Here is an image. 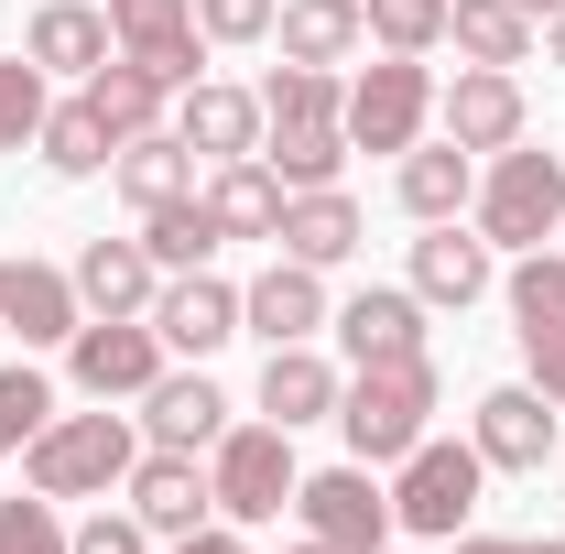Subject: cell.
I'll return each mask as SVG.
<instances>
[{
	"label": "cell",
	"mask_w": 565,
	"mask_h": 554,
	"mask_svg": "<svg viewBox=\"0 0 565 554\" xmlns=\"http://www.w3.org/2000/svg\"><path fill=\"white\" fill-rule=\"evenodd\" d=\"M424 424H435V359H370L349 392H338V435H349L359 468H403L424 446Z\"/></svg>",
	"instance_id": "obj_1"
},
{
	"label": "cell",
	"mask_w": 565,
	"mask_h": 554,
	"mask_svg": "<svg viewBox=\"0 0 565 554\" xmlns=\"http://www.w3.org/2000/svg\"><path fill=\"white\" fill-rule=\"evenodd\" d=\"M479 239L490 251H544L565 228V163L555 152H533V141H511V152H490V174H479Z\"/></svg>",
	"instance_id": "obj_2"
},
{
	"label": "cell",
	"mask_w": 565,
	"mask_h": 554,
	"mask_svg": "<svg viewBox=\"0 0 565 554\" xmlns=\"http://www.w3.org/2000/svg\"><path fill=\"white\" fill-rule=\"evenodd\" d=\"M131 457H141V435L120 414H55L22 446V468H33L44 500H109V489L131 479Z\"/></svg>",
	"instance_id": "obj_3"
},
{
	"label": "cell",
	"mask_w": 565,
	"mask_h": 554,
	"mask_svg": "<svg viewBox=\"0 0 565 554\" xmlns=\"http://www.w3.org/2000/svg\"><path fill=\"white\" fill-rule=\"evenodd\" d=\"M294 479H305V468H294V435H282L273 414L228 424V435L207 446V489H217L228 522H282V511H294Z\"/></svg>",
	"instance_id": "obj_4"
},
{
	"label": "cell",
	"mask_w": 565,
	"mask_h": 554,
	"mask_svg": "<svg viewBox=\"0 0 565 554\" xmlns=\"http://www.w3.org/2000/svg\"><path fill=\"white\" fill-rule=\"evenodd\" d=\"M479 479H490L479 446H435V435H424L414 457H403V479H392V522L424 533V544H457L468 511H479Z\"/></svg>",
	"instance_id": "obj_5"
},
{
	"label": "cell",
	"mask_w": 565,
	"mask_h": 554,
	"mask_svg": "<svg viewBox=\"0 0 565 554\" xmlns=\"http://www.w3.org/2000/svg\"><path fill=\"white\" fill-rule=\"evenodd\" d=\"M349 141L359 152H414L424 120H435V76H424V55H381L370 76H349Z\"/></svg>",
	"instance_id": "obj_6"
},
{
	"label": "cell",
	"mask_w": 565,
	"mask_h": 554,
	"mask_svg": "<svg viewBox=\"0 0 565 554\" xmlns=\"http://www.w3.org/2000/svg\"><path fill=\"white\" fill-rule=\"evenodd\" d=\"M66 370L87 403H141L163 381V338H152V316H87L66 338Z\"/></svg>",
	"instance_id": "obj_7"
},
{
	"label": "cell",
	"mask_w": 565,
	"mask_h": 554,
	"mask_svg": "<svg viewBox=\"0 0 565 554\" xmlns=\"http://www.w3.org/2000/svg\"><path fill=\"white\" fill-rule=\"evenodd\" d=\"M294 511H305V533L316 544H338V554H381L403 522H392V489L370 479V468H316V479H294Z\"/></svg>",
	"instance_id": "obj_8"
},
{
	"label": "cell",
	"mask_w": 565,
	"mask_h": 554,
	"mask_svg": "<svg viewBox=\"0 0 565 554\" xmlns=\"http://www.w3.org/2000/svg\"><path fill=\"white\" fill-rule=\"evenodd\" d=\"M109 44L152 66L163 87H196L207 76V33H196V0H109Z\"/></svg>",
	"instance_id": "obj_9"
},
{
	"label": "cell",
	"mask_w": 565,
	"mask_h": 554,
	"mask_svg": "<svg viewBox=\"0 0 565 554\" xmlns=\"http://www.w3.org/2000/svg\"><path fill=\"white\" fill-rule=\"evenodd\" d=\"M131 522L141 533H163V544H185V533H196V522H207L217 511V489H207V468H196V457H185V446H141L131 457Z\"/></svg>",
	"instance_id": "obj_10"
},
{
	"label": "cell",
	"mask_w": 565,
	"mask_h": 554,
	"mask_svg": "<svg viewBox=\"0 0 565 554\" xmlns=\"http://www.w3.org/2000/svg\"><path fill=\"white\" fill-rule=\"evenodd\" d=\"M435 120L457 152H511V141L533 131V109H522V76L511 66H468L457 87H435Z\"/></svg>",
	"instance_id": "obj_11"
},
{
	"label": "cell",
	"mask_w": 565,
	"mask_h": 554,
	"mask_svg": "<svg viewBox=\"0 0 565 554\" xmlns=\"http://www.w3.org/2000/svg\"><path fill=\"white\" fill-rule=\"evenodd\" d=\"M152 338H163V359H217V348L239 338V283L163 273V294H152Z\"/></svg>",
	"instance_id": "obj_12"
},
{
	"label": "cell",
	"mask_w": 565,
	"mask_h": 554,
	"mask_svg": "<svg viewBox=\"0 0 565 554\" xmlns=\"http://www.w3.org/2000/svg\"><path fill=\"white\" fill-rule=\"evenodd\" d=\"M468 446H479L490 468H511V479H533V468L555 457V403H544L533 381H500V392H479V424H468Z\"/></svg>",
	"instance_id": "obj_13"
},
{
	"label": "cell",
	"mask_w": 565,
	"mask_h": 554,
	"mask_svg": "<svg viewBox=\"0 0 565 554\" xmlns=\"http://www.w3.org/2000/svg\"><path fill=\"white\" fill-rule=\"evenodd\" d=\"M0 327H11L22 348H66L76 327H87L76 273H55V262H0Z\"/></svg>",
	"instance_id": "obj_14"
},
{
	"label": "cell",
	"mask_w": 565,
	"mask_h": 554,
	"mask_svg": "<svg viewBox=\"0 0 565 554\" xmlns=\"http://www.w3.org/2000/svg\"><path fill=\"white\" fill-rule=\"evenodd\" d=\"M282 262H305V273H338L359 239H370V217H359L349 185H316V196H282Z\"/></svg>",
	"instance_id": "obj_15"
},
{
	"label": "cell",
	"mask_w": 565,
	"mask_h": 554,
	"mask_svg": "<svg viewBox=\"0 0 565 554\" xmlns=\"http://www.w3.org/2000/svg\"><path fill=\"white\" fill-rule=\"evenodd\" d=\"M174 131H185V152H196V163H239V152H262V131H273V120H262V98H250V87L196 76V87H185V109H174Z\"/></svg>",
	"instance_id": "obj_16"
},
{
	"label": "cell",
	"mask_w": 565,
	"mask_h": 554,
	"mask_svg": "<svg viewBox=\"0 0 565 554\" xmlns=\"http://www.w3.org/2000/svg\"><path fill=\"white\" fill-rule=\"evenodd\" d=\"M490 283H500V251L479 239V228L435 217V228L414 239V294H424V305H479Z\"/></svg>",
	"instance_id": "obj_17"
},
{
	"label": "cell",
	"mask_w": 565,
	"mask_h": 554,
	"mask_svg": "<svg viewBox=\"0 0 565 554\" xmlns=\"http://www.w3.org/2000/svg\"><path fill=\"white\" fill-rule=\"evenodd\" d=\"M327 327V283L305 262H273L262 283H239V338H273V348H305Z\"/></svg>",
	"instance_id": "obj_18"
},
{
	"label": "cell",
	"mask_w": 565,
	"mask_h": 554,
	"mask_svg": "<svg viewBox=\"0 0 565 554\" xmlns=\"http://www.w3.org/2000/svg\"><path fill=\"white\" fill-rule=\"evenodd\" d=\"M338 348H349L359 370H370V359H414V348H424V294H414V283H370V294H349V305H338Z\"/></svg>",
	"instance_id": "obj_19"
},
{
	"label": "cell",
	"mask_w": 565,
	"mask_h": 554,
	"mask_svg": "<svg viewBox=\"0 0 565 554\" xmlns=\"http://www.w3.org/2000/svg\"><path fill=\"white\" fill-rule=\"evenodd\" d=\"M141 435L196 457V446H217V435H228V392H217L207 370H163V381L141 392Z\"/></svg>",
	"instance_id": "obj_20"
},
{
	"label": "cell",
	"mask_w": 565,
	"mask_h": 554,
	"mask_svg": "<svg viewBox=\"0 0 565 554\" xmlns=\"http://www.w3.org/2000/svg\"><path fill=\"white\" fill-rule=\"evenodd\" d=\"M152 294H163V273H152L141 239H87L76 251V305L87 316H152Z\"/></svg>",
	"instance_id": "obj_21"
},
{
	"label": "cell",
	"mask_w": 565,
	"mask_h": 554,
	"mask_svg": "<svg viewBox=\"0 0 565 554\" xmlns=\"http://www.w3.org/2000/svg\"><path fill=\"white\" fill-rule=\"evenodd\" d=\"M338 392H349V381L316 359V338H305V348H273V359H262V414H273L282 435H294V424H338Z\"/></svg>",
	"instance_id": "obj_22"
},
{
	"label": "cell",
	"mask_w": 565,
	"mask_h": 554,
	"mask_svg": "<svg viewBox=\"0 0 565 554\" xmlns=\"http://www.w3.org/2000/svg\"><path fill=\"white\" fill-rule=\"evenodd\" d=\"M273 33H282V66H349L370 44V11L359 0H282Z\"/></svg>",
	"instance_id": "obj_23"
},
{
	"label": "cell",
	"mask_w": 565,
	"mask_h": 554,
	"mask_svg": "<svg viewBox=\"0 0 565 554\" xmlns=\"http://www.w3.org/2000/svg\"><path fill=\"white\" fill-rule=\"evenodd\" d=\"M109 185H120L141 217L174 207V196H196V152H185V131H141V141H120V152H109Z\"/></svg>",
	"instance_id": "obj_24"
},
{
	"label": "cell",
	"mask_w": 565,
	"mask_h": 554,
	"mask_svg": "<svg viewBox=\"0 0 565 554\" xmlns=\"http://www.w3.org/2000/svg\"><path fill=\"white\" fill-rule=\"evenodd\" d=\"M22 55H33L44 76H98V66H109V11H87V0H44L33 33H22Z\"/></svg>",
	"instance_id": "obj_25"
},
{
	"label": "cell",
	"mask_w": 565,
	"mask_h": 554,
	"mask_svg": "<svg viewBox=\"0 0 565 554\" xmlns=\"http://www.w3.org/2000/svg\"><path fill=\"white\" fill-rule=\"evenodd\" d=\"M207 217H217V239H273V228H282V174L262 163V152L217 163V174H207Z\"/></svg>",
	"instance_id": "obj_26"
},
{
	"label": "cell",
	"mask_w": 565,
	"mask_h": 554,
	"mask_svg": "<svg viewBox=\"0 0 565 554\" xmlns=\"http://www.w3.org/2000/svg\"><path fill=\"white\" fill-rule=\"evenodd\" d=\"M392 196H403V217L435 228V217H457L468 196H479V163H468L457 141H414V152H403V174H392Z\"/></svg>",
	"instance_id": "obj_27"
},
{
	"label": "cell",
	"mask_w": 565,
	"mask_h": 554,
	"mask_svg": "<svg viewBox=\"0 0 565 554\" xmlns=\"http://www.w3.org/2000/svg\"><path fill=\"white\" fill-rule=\"evenodd\" d=\"M262 163L282 174V196H316V185H338V163H349V120H273Z\"/></svg>",
	"instance_id": "obj_28"
},
{
	"label": "cell",
	"mask_w": 565,
	"mask_h": 554,
	"mask_svg": "<svg viewBox=\"0 0 565 554\" xmlns=\"http://www.w3.org/2000/svg\"><path fill=\"white\" fill-rule=\"evenodd\" d=\"M163 98H174V87H163L152 66H131V55H109V66L87 76V109L109 120V141H141V131H163Z\"/></svg>",
	"instance_id": "obj_29"
},
{
	"label": "cell",
	"mask_w": 565,
	"mask_h": 554,
	"mask_svg": "<svg viewBox=\"0 0 565 554\" xmlns=\"http://www.w3.org/2000/svg\"><path fill=\"white\" fill-rule=\"evenodd\" d=\"M446 33L468 66H522L533 55V11L522 0H446Z\"/></svg>",
	"instance_id": "obj_30"
},
{
	"label": "cell",
	"mask_w": 565,
	"mask_h": 554,
	"mask_svg": "<svg viewBox=\"0 0 565 554\" xmlns=\"http://www.w3.org/2000/svg\"><path fill=\"white\" fill-rule=\"evenodd\" d=\"M33 152H44V174H66V185H87V174H109V120L87 109V98H66V109H44V131H33Z\"/></svg>",
	"instance_id": "obj_31"
},
{
	"label": "cell",
	"mask_w": 565,
	"mask_h": 554,
	"mask_svg": "<svg viewBox=\"0 0 565 554\" xmlns=\"http://www.w3.org/2000/svg\"><path fill=\"white\" fill-rule=\"evenodd\" d=\"M141 251H152V273H207V251H217L207 196H174V207H152V217H141Z\"/></svg>",
	"instance_id": "obj_32"
},
{
	"label": "cell",
	"mask_w": 565,
	"mask_h": 554,
	"mask_svg": "<svg viewBox=\"0 0 565 554\" xmlns=\"http://www.w3.org/2000/svg\"><path fill=\"white\" fill-rule=\"evenodd\" d=\"M338 109H349L338 66H273L262 76V120H338Z\"/></svg>",
	"instance_id": "obj_33"
},
{
	"label": "cell",
	"mask_w": 565,
	"mask_h": 554,
	"mask_svg": "<svg viewBox=\"0 0 565 554\" xmlns=\"http://www.w3.org/2000/svg\"><path fill=\"white\" fill-rule=\"evenodd\" d=\"M500 294H511V316H522V338H544V327H565V251H522Z\"/></svg>",
	"instance_id": "obj_34"
},
{
	"label": "cell",
	"mask_w": 565,
	"mask_h": 554,
	"mask_svg": "<svg viewBox=\"0 0 565 554\" xmlns=\"http://www.w3.org/2000/svg\"><path fill=\"white\" fill-rule=\"evenodd\" d=\"M44 424H55V381H44L33 359H11V370H0V457H22Z\"/></svg>",
	"instance_id": "obj_35"
},
{
	"label": "cell",
	"mask_w": 565,
	"mask_h": 554,
	"mask_svg": "<svg viewBox=\"0 0 565 554\" xmlns=\"http://www.w3.org/2000/svg\"><path fill=\"white\" fill-rule=\"evenodd\" d=\"M359 11H370L381 55H435L446 44V0H359Z\"/></svg>",
	"instance_id": "obj_36"
},
{
	"label": "cell",
	"mask_w": 565,
	"mask_h": 554,
	"mask_svg": "<svg viewBox=\"0 0 565 554\" xmlns=\"http://www.w3.org/2000/svg\"><path fill=\"white\" fill-rule=\"evenodd\" d=\"M44 109H55L44 98V66L33 55H0V152H22V141L44 131Z\"/></svg>",
	"instance_id": "obj_37"
},
{
	"label": "cell",
	"mask_w": 565,
	"mask_h": 554,
	"mask_svg": "<svg viewBox=\"0 0 565 554\" xmlns=\"http://www.w3.org/2000/svg\"><path fill=\"white\" fill-rule=\"evenodd\" d=\"M0 554H66V522H55L44 489H33V500H22V489L0 500Z\"/></svg>",
	"instance_id": "obj_38"
},
{
	"label": "cell",
	"mask_w": 565,
	"mask_h": 554,
	"mask_svg": "<svg viewBox=\"0 0 565 554\" xmlns=\"http://www.w3.org/2000/svg\"><path fill=\"white\" fill-rule=\"evenodd\" d=\"M273 11L282 0H196V33H207V44H262Z\"/></svg>",
	"instance_id": "obj_39"
},
{
	"label": "cell",
	"mask_w": 565,
	"mask_h": 554,
	"mask_svg": "<svg viewBox=\"0 0 565 554\" xmlns=\"http://www.w3.org/2000/svg\"><path fill=\"white\" fill-rule=\"evenodd\" d=\"M66 554H152V533H141L131 511H98V522H76Z\"/></svg>",
	"instance_id": "obj_40"
},
{
	"label": "cell",
	"mask_w": 565,
	"mask_h": 554,
	"mask_svg": "<svg viewBox=\"0 0 565 554\" xmlns=\"http://www.w3.org/2000/svg\"><path fill=\"white\" fill-rule=\"evenodd\" d=\"M522 359H533V392L565 414V327H544V338H522Z\"/></svg>",
	"instance_id": "obj_41"
},
{
	"label": "cell",
	"mask_w": 565,
	"mask_h": 554,
	"mask_svg": "<svg viewBox=\"0 0 565 554\" xmlns=\"http://www.w3.org/2000/svg\"><path fill=\"white\" fill-rule=\"evenodd\" d=\"M174 554H250V544H239V533H217V522H196V533H185Z\"/></svg>",
	"instance_id": "obj_42"
},
{
	"label": "cell",
	"mask_w": 565,
	"mask_h": 554,
	"mask_svg": "<svg viewBox=\"0 0 565 554\" xmlns=\"http://www.w3.org/2000/svg\"><path fill=\"white\" fill-rule=\"evenodd\" d=\"M457 554H522V544H500V533H457Z\"/></svg>",
	"instance_id": "obj_43"
},
{
	"label": "cell",
	"mask_w": 565,
	"mask_h": 554,
	"mask_svg": "<svg viewBox=\"0 0 565 554\" xmlns=\"http://www.w3.org/2000/svg\"><path fill=\"white\" fill-rule=\"evenodd\" d=\"M544 55H555V66H565V11H555V22H544Z\"/></svg>",
	"instance_id": "obj_44"
},
{
	"label": "cell",
	"mask_w": 565,
	"mask_h": 554,
	"mask_svg": "<svg viewBox=\"0 0 565 554\" xmlns=\"http://www.w3.org/2000/svg\"><path fill=\"white\" fill-rule=\"evenodd\" d=\"M522 11H533V22H555V11H565V0H522Z\"/></svg>",
	"instance_id": "obj_45"
},
{
	"label": "cell",
	"mask_w": 565,
	"mask_h": 554,
	"mask_svg": "<svg viewBox=\"0 0 565 554\" xmlns=\"http://www.w3.org/2000/svg\"><path fill=\"white\" fill-rule=\"evenodd\" d=\"M294 554H338V544H316V533H305V544H294Z\"/></svg>",
	"instance_id": "obj_46"
},
{
	"label": "cell",
	"mask_w": 565,
	"mask_h": 554,
	"mask_svg": "<svg viewBox=\"0 0 565 554\" xmlns=\"http://www.w3.org/2000/svg\"><path fill=\"white\" fill-rule=\"evenodd\" d=\"M522 554H565V544H522Z\"/></svg>",
	"instance_id": "obj_47"
}]
</instances>
